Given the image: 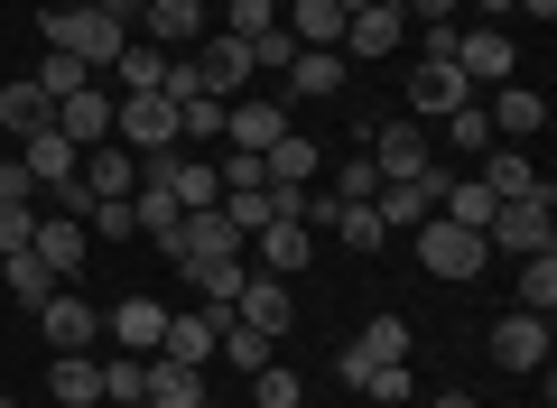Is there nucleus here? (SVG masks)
I'll list each match as a JSON object with an SVG mask.
<instances>
[{"label":"nucleus","instance_id":"1","mask_svg":"<svg viewBox=\"0 0 557 408\" xmlns=\"http://www.w3.org/2000/svg\"><path fill=\"white\" fill-rule=\"evenodd\" d=\"M409 242H418V270H428V279H456V288H474V279L493 270V242L465 233V223H446V214H428Z\"/></svg>","mask_w":557,"mask_h":408},{"label":"nucleus","instance_id":"2","mask_svg":"<svg viewBox=\"0 0 557 408\" xmlns=\"http://www.w3.org/2000/svg\"><path fill=\"white\" fill-rule=\"evenodd\" d=\"M47 47H65V57H84V65H94V75H112V57H121V47H131V28H121L112 20V10H65V0H57V10H47Z\"/></svg>","mask_w":557,"mask_h":408},{"label":"nucleus","instance_id":"3","mask_svg":"<svg viewBox=\"0 0 557 408\" xmlns=\"http://www.w3.org/2000/svg\"><path fill=\"white\" fill-rule=\"evenodd\" d=\"M483 242L493 251H511V260H530V251H557V195H548V176H539L530 195H511L493 223H483Z\"/></svg>","mask_w":557,"mask_h":408},{"label":"nucleus","instance_id":"4","mask_svg":"<svg viewBox=\"0 0 557 408\" xmlns=\"http://www.w3.org/2000/svg\"><path fill=\"white\" fill-rule=\"evenodd\" d=\"M112 139H121L131 158L177 149V102H168V94H121V102H112Z\"/></svg>","mask_w":557,"mask_h":408},{"label":"nucleus","instance_id":"5","mask_svg":"<svg viewBox=\"0 0 557 408\" xmlns=\"http://www.w3.org/2000/svg\"><path fill=\"white\" fill-rule=\"evenodd\" d=\"M186 65H196V94H214V102H242V84H251V47L242 38H196Z\"/></svg>","mask_w":557,"mask_h":408},{"label":"nucleus","instance_id":"6","mask_svg":"<svg viewBox=\"0 0 557 408\" xmlns=\"http://www.w3.org/2000/svg\"><path fill=\"white\" fill-rule=\"evenodd\" d=\"M548 353H557L548 316L511 307V316H502V325H493V362H502V371H548Z\"/></svg>","mask_w":557,"mask_h":408},{"label":"nucleus","instance_id":"7","mask_svg":"<svg viewBox=\"0 0 557 408\" xmlns=\"http://www.w3.org/2000/svg\"><path fill=\"white\" fill-rule=\"evenodd\" d=\"M38 334H47V353H94L102 307H94V297H75V288H57V297L38 307Z\"/></svg>","mask_w":557,"mask_h":408},{"label":"nucleus","instance_id":"8","mask_svg":"<svg viewBox=\"0 0 557 408\" xmlns=\"http://www.w3.org/2000/svg\"><path fill=\"white\" fill-rule=\"evenodd\" d=\"M102 334H112L121 353H139V362H159L168 307H159V297H112V307H102Z\"/></svg>","mask_w":557,"mask_h":408},{"label":"nucleus","instance_id":"9","mask_svg":"<svg viewBox=\"0 0 557 408\" xmlns=\"http://www.w3.org/2000/svg\"><path fill=\"white\" fill-rule=\"evenodd\" d=\"M288 139V102H260V94H242V102H223V149H278Z\"/></svg>","mask_w":557,"mask_h":408},{"label":"nucleus","instance_id":"10","mask_svg":"<svg viewBox=\"0 0 557 408\" xmlns=\"http://www.w3.org/2000/svg\"><path fill=\"white\" fill-rule=\"evenodd\" d=\"M456 102H474V84H465L446 57H418L409 65V121H446Z\"/></svg>","mask_w":557,"mask_h":408},{"label":"nucleus","instance_id":"11","mask_svg":"<svg viewBox=\"0 0 557 408\" xmlns=\"http://www.w3.org/2000/svg\"><path fill=\"white\" fill-rule=\"evenodd\" d=\"M112 102H121V94H112L102 75H94V84H75V94L57 102V131L75 139V149H102V139H112Z\"/></svg>","mask_w":557,"mask_h":408},{"label":"nucleus","instance_id":"12","mask_svg":"<svg viewBox=\"0 0 557 408\" xmlns=\"http://www.w3.org/2000/svg\"><path fill=\"white\" fill-rule=\"evenodd\" d=\"M437 186H446V168H428V176H391V186L372 195V214L391 223V233H418V223L437 214Z\"/></svg>","mask_w":557,"mask_h":408},{"label":"nucleus","instance_id":"13","mask_svg":"<svg viewBox=\"0 0 557 408\" xmlns=\"http://www.w3.org/2000/svg\"><path fill=\"white\" fill-rule=\"evenodd\" d=\"M381 168V186H391V176H428L437 168V131H418V121H399V131H381L372 149H362Z\"/></svg>","mask_w":557,"mask_h":408},{"label":"nucleus","instance_id":"14","mask_svg":"<svg viewBox=\"0 0 557 408\" xmlns=\"http://www.w3.org/2000/svg\"><path fill=\"white\" fill-rule=\"evenodd\" d=\"M214 344H223V307L168 316V334H159V362H186V371H205V362H214Z\"/></svg>","mask_w":557,"mask_h":408},{"label":"nucleus","instance_id":"15","mask_svg":"<svg viewBox=\"0 0 557 408\" xmlns=\"http://www.w3.org/2000/svg\"><path fill=\"white\" fill-rule=\"evenodd\" d=\"M233 316H242V325H260V334H288V325H298V297H288V279L251 270V279H242V297H233Z\"/></svg>","mask_w":557,"mask_h":408},{"label":"nucleus","instance_id":"16","mask_svg":"<svg viewBox=\"0 0 557 408\" xmlns=\"http://www.w3.org/2000/svg\"><path fill=\"white\" fill-rule=\"evenodd\" d=\"M511 38H502V28H456V75L465 84H511Z\"/></svg>","mask_w":557,"mask_h":408},{"label":"nucleus","instance_id":"17","mask_svg":"<svg viewBox=\"0 0 557 408\" xmlns=\"http://www.w3.org/2000/svg\"><path fill=\"white\" fill-rule=\"evenodd\" d=\"M139 38L168 47V57H186V47L205 38V0H149V10H139Z\"/></svg>","mask_w":557,"mask_h":408},{"label":"nucleus","instance_id":"18","mask_svg":"<svg viewBox=\"0 0 557 408\" xmlns=\"http://www.w3.org/2000/svg\"><path fill=\"white\" fill-rule=\"evenodd\" d=\"M20 168H28V186H65V176H84V149H75V139H65V131H28L20 139Z\"/></svg>","mask_w":557,"mask_h":408},{"label":"nucleus","instance_id":"19","mask_svg":"<svg viewBox=\"0 0 557 408\" xmlns=\"http://www.w3.org/2000/svg\"><path fill=\"white\" fill-rule=\"evenodd\" d=\"M399 38H409V10H391V0L381 10H354L344 20V65L354 57H399Z\"/></svg>","mask_w":557,"mask_h":408},{"label":"nucleus","instance_id":"20","mask_svg":"<svg viewBox=\"0 0 557 408\" xmlns=\"http://www.w3.org/2000/svg\"><path fill=\"white\" fill-rule=\"evenodd\" d=\"M437 214H446V223H465V233H483V223L502 214V195L483 186L474 168H446V186H437Z\"/></svg>","mask_w":557,"mask_h":408},{"label":"nucleus","instance_id":"21","mask_svg":"<svg viewBox=\"0 0 557 408\" xmlns=\"http://www.w3.org/2000/svg\"><path fill=\"white\" fill-rule=\"evenodd\" d=\"M251 251H260V270H270V279H298L307 260H317V233H307L298 214H278L270 233H251Z\"/></svg>","mask_w":557,"mask_h":408},{"label":"nucleus","instance_id":"22","mask_svg":"<svg viewBox=\"0 0 557 408\" xmlns=\"http://www.w3.org/2000/svg\"><path fill=\"white\" fill-rule=\"evenodd\" d=\"M493 139H530V131H548V94L539 84H493Z\"/></svg>","mask_w":557,"mask_h":408},{"label":"nucleus","instance_id":"23","mask_svg":"<svg viewBox=\"0 0 557 408\" xmlns=\"http://www.w3.org/2000/svg\"><path fill=\"white\" fill-rule=\"evenodd\" d=\"M84 242H94V233H84L75 214H38V233H28V251H38L47 270H57V279H84Z\"/></svg>","mask_w":557,"mask_h":408},{"label":"nucleus","instance_id":"24","mask_svg":"<svg viewBox=\"0 0 557 408\" xmlns=\"http://www.w3.org/2000/svg\"><path fill=\"white\" fill-rule=\"evenodd\" d=\"M0 131H57V94H47V84L38 75H10V84H0Z\"/></svg>","mask_w":557,"mask_h":408},{"label":"nucleus","instance_id":"25","mask_svg":"<svg viewBox=\"0 0 557 408\" xmlns=\"http://www.w3.org/2000/svg\"><path fill=\"white\" fill-rule=\"evenodd\" d=\"M344 75H354V65H344L335 47H298V57H288V94H298V102H325V94H344Z\"/></svg>","mask_w":557,"mask_h":408},{"label":"nucleus","instance_id":"26","mask_svg":"<svg viewBox=\"0 0 557 408\" xmlns=\"http://www.w3.org/2000/svg\"><path fill=\"white\" fill-rule=\"evenodd\" d=\"M278 28H288L298 47H335V57H344V10H335V0H288Z\"/></svg>","mask_w":557,"mask_h":408},{"label":"nucleus","instance_id":"27","mask_svg":"<svg viewBox=\"0 0 557 408\" xmlns=\"http://www.w3.org/2000/svg\"><path fill=\"white\" fill-rule=\"evenodd\" d=\"M474 176H483V186L502 195V205H511V195H530V186H539V158H520L511 139H493V149L474 158Z\"/></svg>","mask_w":557,"mask_h":408},{"label":"nucleus","instance_id":"28","mask_svg":"<svg viewBox=\"0 0 557 408\" xmlns=\"http://www.w3.org/2000/svg\"><path fill=\"white\" fill-rule=\"evenodd\" d=\"M84 195H139V158L121 149V139L84 149Z\"/></svg>","mask_w":557,"mask_h":408},{"label":"nucleus","instance_id":"29","mask_svg":"<svg viewBox=\"0 0 557 408\" xmlns=\"http://www.w3.org/2000/svg\"><path fill=\"white\" fill-rule=\"evenodd\" d=\"M47 390H57V408H102V362L94 353H57Z\"/></svg>","mask_w":557,"mask_h":408},{"label":"nucleus","instance_id":"30","mask_svg":"<svg viewBox=\"0 0 557 408\" xmlns=\"http://www.w3.org/2000/svg\"><path fill=\"white\" fill-rule=\"evenodd\" d=\"M214 353L242 371V381H251V371L278 362V334H260V325H242V316H223V344H214Z\"/></svg>","mask_w":557,"mask_h":408},{"label":"nucleus","instance_id":"31","mask_svg":"<svg viewBox=\"0 0 557 408\" xmlns=\"http://www.w3.org/2000/svg\"><path fill=\"white\" fill-rule=\"evenodd\" d=\"M112 75H121V94H168V47L131 38V47L112 57Z\"/></svg>","mask_w":557,"mask_h":408},{"label":"nucleus","instance_id":"32","mask_svg":"<svg viewBox=\"0 0 557 408\" xmlns=\"http://www.w3.org/2000/svg\"><path fill=\"white\" fill-rule=\"evenodd\" d=\"M0 279H10V297H20V307H28V316H38V307H47V297H57V288H65V279H57V270H47V260H38V251H10V260H0Z\"/></svg>","mask_w":557,"mask_h":408},{"label":"nucleus","instance_id":"33","mask_svg":"<svg viewBox=\"0 0 557 408\" xmlns=\"http://www.w3.org/2000/svg\"><path fill=\"white\" fill-rule=\"evenodd\" d=\"M186 279H196V297H205V307H223V316H233V297H242V279H251V270H242V251H233V260H186Z\"/></svg>","mask_w":557,"mask_h":408},{"label":"nucleus","instance_id":"34","mask_svg":"<svg viewBox=\"0 0 557 408\" xmlns=\"http://www.w3.org/2000/svg\"><path fill=\"white\" fill-rule=\"evenodd\" d=\"M260 168H270V186H317V139H278V149H260Z\"/></svg>","mask_w":557,"mask_h":408},{"label":"nucleus","instance_id":"35","mask_svg":"<svg viewBox=\"0 0 557 408\" xmlns=\"http://www.w3.org/2000/svg\"><path fill=\"white\" fill-rule=\"evenodd\" d=\"M437 131H446V149H456V158H483V149H493V112H483V102H456Z\"/></svg>","mask_w":557,"mask_h":408},{"label":"nucleus","instance_id":"36","mask_svg":"<svg viewBox=\"0 0 557 408\" xmlns=\"http://www.w3.org/2000/svg\"><path fill=\"white\" fill-rule=\"evenodd\" d=\"M149 399V362H139V353H112V362H102V408H139Z\"/></svg>","mask_w":557,"mask_h":408},{"label":"nucleus","instance_id":"37","mask_svg":"<svg viewBox=\"0 0 557 408\" xmlns=\"http://www.w3.org/2000/svg\"><path fill=\"white\" fill-rule=\"evenodd\" d=\"M511 288H520V307H530V316H557V251H530Z\"/></svg>","mask_w":557,"mask_h":408},{"label":"nucleus","instance_id":"38","mask_svg":"<svg viewBox=\"0 0 557 408\" xmlns=\"http://www.w3.org/2000/svg\"><path fill=\"white\" fill-rule=\"evenodd\" d=\"M149 399H159V408H205V371H186V362H149Z\"/></svg>","mask_w":557,"mask_h":408},{"label":"nucleus","instance_id":"39","mask_svg":"<svg viewBox=\"0 0 557 408\" xmlns=\"http://www.w3.org/2000/svg\"><path fill=\"white\" fill-rule=\"evenodd\" d=\"M362 362H409V316H372V325L354 334Z\"/></svg>","mask_w":557,"mask_h":408},{"label":"nucleus","instance_id":"40","mask_svg":"<svg viewBox=\"0 0 557 408\" xmlns=\"http://www.w3.org/2000/svg\"><path fill=\"white\" fill-rule=\"evenodd\" d=\"M325 233H335L344 251H381V242H391V223H381L372 205H335V223H325Z\"/></svg>","mask_w":557,"mask_h":408},{"label":"nucleus","instance_id":"41","mask_svg":"<svg viewBox=\"0 0 557 408\" xmlns=\"http://www.w3.org/2000/svg\"><path fill=\"white\" fill-rule=\"evenodd\" d=\"M28 75H38V84H47V94H57V102H65V94H75V84H94V65H84V57H65V47H47V57H38V65H28Z\"/></svg>","mask_w":557,"mask_h":408},{"label":"nucleus","instance_id":"42","mask_svg":"<svg viewBox=\"0 0 557 408\" xmlns=\"http://www.w3.org/2000/svg\"><path fill=\"white\" fill-rule=\"evenodd\" d=\"M307 399V381L288 362H270V371H251V408H298Z\"/></svg>","mask_w":557,"mask_h":408},{"label":"nucleus","instance_id":"43","mask_svg":"<svg viewBox=\"0 0 557 408\" xmlns=\"http://www.w3.org/2000/svg\"><path fill=\"white\" fill-rule=\"evenodd\" d=\"M325 195H335V205H372V195H381V168H372V158H344Z\"/></svg>","mask_w":557,"mask_h":408},{"label":"nucleus","instance_id":"44","mask_svg":"<svg viewBox=\"0 0 557 408\" xmlns=\"http://www.w3.org/2000/svg\"><path fill=\"white\" fill-rule=\"evenodd\" d=\"M214 176H223V195H260V186H270V168H260L251 149H223V168H214Z\"/></svg>","mask_w":557,"mask_h":408},{"label":"nucleus","instance_id":"45","mask_svg":"<svg viewBox=\"0 0 557 408\" xmlns=\"http://www.w3.org/2000/svg\"><path fill=\"white\" fill-rule=\"evenodd\" d=\"M131 205H139V233H149V242H159V251H168V233H177V205H168L159 186H139Z\"/></svg>","mask_w":557,"mask_h":408},{"label":"nucleus","instance_id":"46","mask_svg":"<svg viewBox=\"0 0 557 408\" xmlns=\"http://www.w3.org/2000/svg\"><path fill=\"white\" fill-rule=\"evenodd\" d=\"M177 139H223V102H214V94L177 102Z\"/></svg>","mask_w":557,"mask_h":408},{"label":"nucleus","instance_id":"47","mask_svg":"<svg viewBox=\"0 0 557 408\" xmlns=\"http://www.w3.org/2000/svg\"><path fill=\"white\" fill-rule=\"evenodd\" d=\"M260 28H278V10H270V0H233V10H223V38H242V47H251Z\"/></svg>","mask_w":557,"mask_h":408},{"label":"nucleus","instance_id":"48","mask_svg":"<svg viewBox=\"0 0 557 408\" xmlns=\"http://www.w3.org/2000/svg\"><path fill=\"white\" fill-rule=\"evenodd\" d=\"M362 390H372L381 408H399V399H409L418 381H409V362H372V371H362Z\"/></svg>","mask_w":557,"mask_h":408},{"label":"nucleus","instance_id":"49","mask_svg":"<svg viewBox=\"0 0 557 408\" xmlns=\"http://www.w3.org/2000/svg\"><path fill=\"white\" fill-rule=\"evenodd\" d=\"M28 233H38V205H0V260L28 251Z\"/></svg>","mask_w":557,"mask_h":408},{"label":"nucleus","instance_id":"50","mask_svg":"<svg viewBox=\"0 0 557 408\" xmlns=\"http://www.w3.org/2000/svg\"><path fill=\"white\" fill-rule=\"evenodd\" d=\"M288 57H298V38H288V28H260V38H251V75H260V65H278V75H288Z\"/></svg>","mask_w":557,"mask_h":408},{"label":"nucleus","instance_id":"51","mask_svg":"<svg viewBox=\"0 0 557 408\" xmlns=\"http://www.w3.org/2000/svg\"><path fill=\"white\" fill-rule=\"evenodd\" d=\"M0 205H38V186H28V168H20V149L0 158Z\"/></svg>","mask_w":557,"mask_h":408},{"label":"nucleus","instance_id":"52","mask_svg":"<svg viewBox=\"0 0 557 408\" xmlns=\"http://www.w3.org/2000/svg\"><path fill=\"white\" fill-rule=\"evenodd\" d=\"M418 57H446V65H456V20H428V28H418Z\"/></svg>","mask_w":557,"mask_h":408},{"label":"nucleus","instance_id":"53","mask_svg":"<svg viewBox=\"0 0 557 408\" xmlns=\"http://www.w3.org/2000/svg\"><path fill=\"white\" fill-rule=\"evenodd\" d=\"M399 10H409V28H428V20H456L465 0H399Z\"/></svg>","mask_w":557,"mask_h":408},{"label":"nucleus","instance_id":"54","mask_svg":"<svg viewBox=\"0 0 557 408\" xmlns=\"http://www.w3.org/2000/svg\"><path fill=\"white\" fill-rule=\"evenodd\" d=\"M511 10H520V20H539V28L557 20V0H511Z\"/></svg>","mask_w":557,"mask_h":408},{"label":"nucleus","instance_id":"55","mask_svg":"<svg viewBox=\"0 0 557 408\" xmlns=\"http://www.w3.org/2000/svg\"><path fill=\"white\" fill-rule=\"evenodd\" d=\"M428 408H474V399H465V390H437V399H428Z\"/></svg>","mask_w":557,"mask_h":408},{"label":"nucleus","instance_id":"56","mask_svg":"<svg viewBox=\"0 0 557 408\" xmlns=\"http://www.w3.org/2000/svg\"><path fill=\"white\" fill-rule=\"evenodd\" d=\"M483 20H511V0H483Z\"/></svg>","mask_w":557,"mask_h":408},{"label":"nucleus","instance_id":"57","mask_svg":"<svg viewBox=\"0 0 557 408\" xmlns=\"http://www.w3.org/2000/svg\"><path fill=\"white\" fill-rule=\"evenodd\" d=\"M335 10H344V20H354V10H381V0H335Z\"/></svg>","mask_w":557,"mask_h":408},{"label":"nucleus","instance_id":"58","mask_svg":"<svg viewBox=\"0 0 557 408\" xmlns=\"http://www.w3.org/2000/svg\"><path fill=\"white\" fill-rule=\"evenodd\" d=\"M65 10H112V0H65Z\"/></svg>","mask_w":557,"mask_h":408},{"label":"nucleus","instance_id":"59","mask_svg":"<svg viewBox=\"0 0 557 408\" xmlns=\"http://www.w3.org/2000/svg\"><path fill=\"white\" fill-rule=\"evenodd\" d=\"M0 408H20V399H10V390H0Z\"/></svg>","mask_w":557,"mask_h":408},{"label":"nucleus","instance_id":"60","mask_svg":"<svg viewBox=\"0 0 557 408\" xmlns=\"http://www.w3.org/2000/svg\"><path fill=\"white\" fill-rule=\"evenodd\" d=\"M270 10H288V0H270Z\"/></svg>","mask_w":557,"mask_h":408},{"label":"nucleus","instance_id":"61","mask_svg":"<svg viewBox=\"0 0 557 408\" xmlns=\"http://www.w3.org/2000/svg\"><path fill=\"white\" fill-rule=\"evenodd\" d=\"M139 408H159V399H139Z\"/></svg>","mask_w":557,"mask_h":408},{"label":"nucleus","instance_id":"62","mask_svg":"<svg viewBox=\"0 0 557 408\" xmlns=\"http://www.w3.org/2000/svg\"><path fill=\"white\" fill-rule=\"evenodd\" d=\"M298 408H317V399H298Z\"/></svg>","mask_w":557,"mask_h":408}]
</instances>
